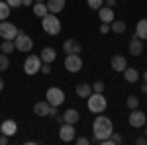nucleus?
<instances>
[{
	"label": "nucleus",
	"mask_w": 147,
	"mask_h": 145,
	"mask_svg": "<svg viewBox=\"0 0 147 145\" xmlns=\"http://www.w3.org/2000/svg\"><path fill=\"white\" fill-rule=\"evenodd\" d=\"M124 78L127 82H137L139 80V71L137 69H131V67H125L124 69Z\"/></svg>",
	"instance_id": "412c9836"
},
{
	"label": "nucleus",
	"mask_w": 147,
	"mask_h": 145,
	"mask_svg": "<svg viewBox=\"0 0 147 145\" xmlns=\"http://www.w3.org/2000/svg\"><path fill=\"white\" fill-rule=\"evenodd\" d=\"M6 4H8L10 8H20V6H22V0H6Z\"/></svg>",
	"instance_id": "2f4dec72"
},
{
	"label": "nucleus",
	"mask_w": 147,
	"mask_h": 145,
	"mask_svg": "<svg viewBox=\"0 0 147 145\" xmlns=\"http://www.w3.org/2000/svg\"><path fill=\"white\" fill-rule=\"evenodd\" d=\"M59 137H61V141H75V123H61Z\"/></svg>",
	"instance_id": "1a4fd4ad"
},
{
	"label": "nucleus",
	"mask_w": 147,
	"mask_h": 145,
	"mask_svg": "<svg viewBox=\"0 0 147 145\" xmlns=\"http://www.w3.org/2000/svg\"><path fill=\"white\" fill-rule=\"evenodd\" d=\"M86 106H88V110H90L92 114H102V112L106 110L108 102H106V98H104L102 92H92L90 96L86 98Z\"/></svg>",
	"instance_id": "7ed1b4c3"
},
{
	"label": "nucleus",
	"mask_w": 147,
	"mask_h": 145,
	"mask_svg": "<svg viewBox=\"0 0 147 145\" xmlns=\"http://www.w3.org/2000/svg\"><path fill=\"white\" fill-rule=\"evenodd\" d=\"M49 108H51V104H49L47 100H41V102H37V104L34 106V114L45 118V116H49Z\"/></svg>",
	"instance_id": "dca6fc26"
},
{
	"label": "nucleus",
	"mask_w": 147,
	"mask_h": 145,
	"mask_svg": "<svg viewBox=\"0 0 147 145\" xmlns=\"http://www.w3.org/2000/svg\"><path fill=\"white\" fill-rule=\"evenodd\" d=\"M90 94H92V86H90V84L80 82L79 86H77V96H80V98H88Z\"/></svg>",
	"instance_id": "4be33fe9"
},
{
	"label": "nucleus",
	"mask_w": 147,
	"mask_h": 145,
	"mask_svg": "<svg viewBox=\"0 0 147 145\" xmlns=\"http://www.w3.org/2000/svg\"><path fill=\"white\" fill-rule=\"evenodd\" d=\"M39 57H41V61H43V63H53V61H55V57H57V51L53 49V47H43Z\"/></svg>",
	"instance_id": "6ab92c4d"
},
{
	"label": "nucleus",
	"mask_w": 147,
	"mask_h": 145,
	"mask_svg": "<svg viewBox=\"0 0 147 145\" xmlns=\"http://www.w3.org/2000/svg\"><path fill=\"white\" fill-rule=\"evenodd\" d=\"M0 132L4 135H8V137H12V135H16V132H18V123L14 122V120H4L2 125H0Z\"/></svg>",
	"instance_id": "9b49d317"
},
{
	"label": "nucleus",
	"mask_w": 147,
	"mask_h": 145,
	"mask_svg": "<svg viewBox=\"0 0 147 145\" xmlns=\"http://www.w3.org/2000/svg\"><path fill=\"white\" fill-rule=\"evenodd\" d=\"M77 143H79V145H88V143H90V139H86V137H79Z\"/></svg>",
	"instance_id": "72a5a7b5"
},
{
	"label": "nucleus",
	"mask_w": 147,
	"mask_h": 145,
	"mask_svg": "<svg viewBox=\"0 0 147 145\" xmlns=\"http://www.w3.org/2000/svg\"><path fill=\"white\" fill-rule=\"evenodd\" d=\"M18 34H20V30L12 22H0V37L2 39H16Z\"/></svg>",
	"instance_id": "6e6552de"
},
{
	"label": "nucleus",
	"mask_w": 147,
	"mask_h": 145,
	"mask_svg": "<svg viewBox=\"0 0 147 145\" xmlns=\"http://www.w3.org/2000/svg\"><path fill=\"white\" fill-rule=\"evenodd\" d=\"M110 32V24H104L102 22V26H100V34H108Z\"/></svg>",
	"instance_id": "473e14b6"
},
{
	"label": "nucleus",
	"mask_w": 147,
	"mask_h": 145,
	"mask_svg": "<svg viewBox=\"0 0 147 145\" xmlns=\"http://www.w3.org/2000/svg\"><path fill=\"white\" fill-rule=\"evenodd\" d=\"M104 4H106V6H110V8H112L114 4H116V0H104Z\"/></svg>",
	"instance_id": "e433bc0d"
},
{
	"label": "nucleus",
	"mask_w": 147,
	"mask_h": 145,
	"mask_svg": "<svg viewBox=\"0 0 147 145\" xmlns=\"http://www.w3.org/2000/svg\"><path fill=\"white\" fill-rule=\"evenodd\" d=\"M92 132H94V139L96 141H102V139L110 137L114 132L112 120L108 116H96L94 122H92Z\"/></svg>",
	"instance_id": "f257e3e1"
},
{
	"label": "nucleus",
	"mask_w": 147,
	"mask_h": 145,
	"mask_svg": "<svg viewBox=\"0 0 147 145\" xmlns=\"http://www.w3.org/2000/svg\"><path fill=\"white\" fill-rule=\"evenodd\" d=\"M14 45H16L18 51L28 53V51H32V47H34V39L28 34H22V32H20V34L16 35V39H14Z\"/></svg>",
	"instance_id": "423d86ee"
},
{
	"label": "nucleus",
	"mask_w": 147,
	"mask_h": 145,
	"mask_svg": "<svg viewBox=\"0 0 147 145\" xmlns=\"http://www.w3.org/2000/svg\"><path fill=\"white\" fill-rule=\"evenodd\" d=\"M147 122V116L143 114L141 110H131V114H129V125L131 127H143Z\"/></svg>",
	"instance_id": "9d476101"
},
{
	"label": "nucleus",
	"mask_w": 147,
	"mask_h": 145,
	"mask_svg": "<svg viewBox=\"0 0 147 145\" xmlns=\"http://www.w3.org/2000/svg\"><path fill=\"white\" fill-rule=\"evenodd\" d=\"M143 80H145V82H147V69H145V71H143Z\"/></svg>",
	"instance_id": "ea45409f"
},
{
	"label": "nucleus",
	"mask_w": 147,
	"mask_h": 145,
	"mask_svg": "<svg viewBox=\"0 0 147 145\" xmlns=\"http://www.w3.org/2000/svg\"><path fill=\"white\" fill-rule=\"evenodd\" d=\"M65 8V0H47V12L49 14H59Z\"/></svg>",
	"instance_id": "f3484780"
},
{
	"label": "nucleus",
	"mask_w": 147,
	"mask_h": 145,
	"mask_svg": "<svg viewBox=\"0 0 147 145\" xmlns=\"http://www.w3.org/2000/svg\"><path fill=\"white\" fill-rule=\"evenodd\" d=\"M4 88V80H2V78H0V90Z\"/></svg>",
	"instance_id": "a19ab883"
},
{
	"label": "nucleus",
	"mask_w": 147,
	"mask_h": 145,
	"mask_svg": "<svg viewBox=\"0 0 147 145\" xmlns=\"http://www.w3.org/2000/svg\"><path fill=\"white\" fill-rule=\"evenodd\" d=\"M41 63H43V61H41L39 55H30L24 61V73H26V75H35V73H39Z\"/></svg>",
	"instance_id": "39448f33"
},
{
	"label": "nucleus",
	"mask_w": 147,
	"mask_h": 145,
	"mask_svg": "<svg viewBox=\"0 0 147 145\" xmlns=\"http://www.w3.org/2000/svg\"><path fill=\"white\" fill-rule=\"evenodd\" d=\"M34 0H22V6H32Z\"/></svg>",
	"instance_id": "4c0bfd02"
},
{
	"label": "nucleus",
	"mask_w": 147,
	"mask_h": 145,
	"mask_svg": "<svg viewBox=\"0 0 147 145\" xmlns=\"http://www.w3.org/2000/svg\"><path fill=\"white\" fill-rule=\"evenodd\" d=\"M0 134H2V132H0Z\"/></svg>",
	"instance_id": "c03bdc74"
},
{
	"label": "nucleus",
	"mask_w": 147,
	"mask_h": 145,
	"mask_svg": "<svg viewBox=\"0 0 147 145\" xmlns=\"http://www.w3.org/2000/svg\"><path fill=\"white\" fill-rule=\"evenodd\" d=\"M45 100L51 104V106H61L63 102H65V92L61 88H57V86H51V88H47V94H45Z\"/></svg>",
	"instance_id": "20e7f679"
},
{
	"label": "nucleus",
	"mask_w": 147,
	"mask_h": 145,
	"mask_svg": "<svg viewBox=\"0 0 147 145\" xmlns=\"http://www.w3.org/2000/svg\"><path fill=\"white\" fill-rule=\"evenodd\" d=\"M0 51H2V53H6V55H8V53H14V51H16L14 39H4L2 45H0Z\"/></svg>",
	"instance_id": "5701e85b"
},
{
	"label": "nucleus",
	"mask_w": 147,
	"mask_h": 145,
	"mask_svg": "<svg viewBox=\"0 0 147 145\" xmlns=\"http://www.w3.org/2000/svg\"><path fill=\"white\" fill-rule=\"evenodd\" d=\"M136 143H137V145H145V143H147V137H137Z\"/></svg>",
	"instance_id": "c9c22d12"
},
{
	"label": "nucleus",
	"mask_w": 147,
	"mask_h": 145,
	"mask_svg": "<svg viewBox=\"0 0 147 145\" xmlns=\"http://www.w3.org/2000/svg\"><path fill=\"white\" fill-rule=\"evenodd\" d=\"M134 35H137L141 41H145V39H147V20H139V22H137L136 34H134Z\"/></svg>",
	"instance_id": "aec40b11"
},
{
	"label": "nucleus",
	"mask_w": 147,
	"mask_h": 145,
	"mask_svg": "<svg viewBox=\"0 0 147 145\" xmlns=\"http://www.w3.org/2000/svg\"><path fill=\"white\" fill-rule=\"evenodd\" d=\"M65 69L69 73H79L82 69V59H80L79 53H69L65 57Z\"/></svg>",
	"instance_id": "0eeeda50"
},
{
	"label": "nucleus",
	"mask_w": 147,
	"mask_h": 145,
	"mask_svg": "<svg viewBox=\"0 0 147 145\" xmlns=\"http://www.w3.org/2000/svg\"><path fill=\"white\" fill-rule=\"evenodd\" d=\"M80 120V114L75 108H69V110H65V114H63V122L65 123H77Z\"/></svg>",
	"instance_id": "a211bd4d"
},
{
	"label": "nucleus",
	"mask_w": 147,
	"mask_h": 145,
	"mask_svg": "<svg viewBox=\"0 0 147 145\" xmlns=\"http://www.w3.org/2000/svg\"><path fill=\"white\" fill-rule=\"evenodd\" d=\"M34 2H45V0H34Z\"/></svg>",
	"instance_id": "79ce46f5"
},
{
	"label": "nucleus",
	"mask_w": 147,
	"mask_h": 145,
	"mask_svg": "<svg viewBox=\"0 0 147 145\" xmlns=\"http://www.w3.org/2000/svg\"><path fill=\"white\" fill-rule=\"evenodd\" d=\"M110 65H112V69L116 73H124V69L127 67V61H125L124 55H114L112 61H110Z\"/></svg>",
	"instance_id": "4468645a"
},
{
	"label": "nucleus",
	"mask_w": 147,
	"mask_h": 145,
	"mask_svg": "<svg viewBox=\"0 0 147 145\" xmlns=\"http://www.w3.org/2000/svg\"><path fill=\"white\" fill-rule=\"evenodd\" d=\"M98 16H100V22H104V24H112L114 20H116L114 10L110 8V6H102V8H98Z\"/></svg>",
	"instance_id": "f8f14e48"
},
{
	"label": "nucleus",
	"mask_w": 147,
	"mask_h": 145,
	"mask_svg": "<svg viewBox=\"0 0 147 145\" xmlns=\"http://www.w3.org/2000/svg\"><path fill=\"white\" fill-rule=\"evenodd\" d=\"M8 67H10L8 55L6 53H0V71H8Z\"/></svg>",
	"instance_id": "bb28decb"
},
{
	"label": "nucleus",
	"mask_w": 147,
	"mask_h": 145,
	"mask_svg": "<svg viewBox=\"0 0 147 145\" xmlns=\"http://www.w3.org/2000/svg\"><path fill=\"white\" fill-rule=\"evenodd\" d=\"M141 92H145V94H147V82H145V84H141Z\"/></svg>",
	"instance_id": "58836bf2"
},
{
	"label": "nucleus",
	"mask_w": 147,
	"mask_h": 145,
	"mask_svg": "<svg viewBox=\"0 0 147 145\" xmlns=\"http://www.w3.org/2000/svg\"><path fill=\"white\" fill-rule=\"evenodd\" d=\"M41 28H43V32L49 34V35H59L61 34V22H59V18H57L55 14H49V12L41 18Z\"/></svg>",
	"instance_id": "f03ea898"
},
{
	"label": "nucleus",
	"mask_w": 147,
	"mask_h": 145,
	"mask_svg": "<svg viewBox=\"0 0 147 145\" xmlns=\"http://www.w3.org/2000/svg\"><path fill=\"white\" fill-rule=\"evenodd\" d=\"M141 51H143V41H141L137 35H134V37L129 39V53L134 57H137V55H141Z\"/></svg>",
	"instance_id": "2eb2a0df"
},
{
	"label": "nucleus",
	"mask_w": 147,
	"mask_h": 145,
	"mask_svg": "<svg viewBox=\"0 0 147 145\" xmlns=\"http://www.w3.org/2000/svg\"><path fill=\"white\" fill-rule=\"evenodd\" d=\"M34 14L37 16V18H43L47 14V4L45 2H35L34 4Z\"/></svg>",
	"instance_id": "b1692460"
},
{
	"label": "nucleus",
	"mask_w": 147,
	"mask_h": 145,
	"mask_svg": "<svg viewBox=\"0 0 147 145\" xmlns=\"http://www.w3.org/2000/svg\"><path fill=\"white\" fill-rule=\"evenodd\" d=\"M10 6L6 4V0H0V22H4L8 16H10Z\"/></svg>",
	"instance_id": "393cba45"
},
{
	"label": "nucleus",
	"mask_w": 147,
	"mask_h": 145,
	"mask_svg": "<svg viewBox=\"0 0 147 145\" xmlns=\"http://www.w3.org/2000/svg\"><path fill=\"white\" fill-rule=\"evenodd\" d=\"M137 106H139L137 96H134V94H131V96H127V108H129V110H136Z\"/></svg>",
	"instance_id": "cd10ccee"
},
{
	"label": "nucleus",
	"mask_w": 147,
	"mask_h": 145,
	"mask_svg": "<svg viewBox=\"0 0 147 145\" xmlns=\"http://www.w3.org/2000/svg\"><path fill=\"white\" fill-rule=\"evenodd\" d=\"M110 28H112L114 34H124L125 30H127V24L125 22H116V20H114V22L110 24Z\"/></svg>",
	"instance_id": "a878e982"
},
{
	"label": "nucleus",
	"mask_w": 147,
	"mask_h": 145,
	"mask_svg": "<svg viewBox=\"0 0 147 145\" xmlns=\"http://www.w3.org/2000/svg\"><path fill=\"white\" fill-rule=\"evenodd\" d=\"M63 51H65L67 55H69V53H79V55H80V51H82V45H80L77 39H67V41L63 43Z\"/></svg>",
	"instance_id": "ddd939ff"
},
{
	"label": "nucleus",
	"mask_w": 147,
	"mask_h": 145,
	"mask_svg": "<svg viewBox=\"0 0 147 145\" xmlns=\"http://www.w3.org/2000/svg\"><path fill=\"white\" fill-rule=\"evenodd\" d=\"M39 73H43V75H49V73H51V63H41V69H39Z\"/></svg>",
	"instance_id": "7c9ffc66"
},
{
	"label": "nucleus",
	"mask_w": 147,
	"mask_h": 145,
	"mask_svg": "<svg viewBox=\"0 0 147 145\" xmlns=\"http://www.w3.org/2000/svg\"><path fill=\"white\" fill-rule=\"evenodd\" d=\"M90 86H92V92H104V82H102V80H96Z\"/></svg>",
	"instance_id": "c756f323"
},
{
	"label": "nucleus",
	"mask_w": 147,
	"mask_h": 145,
	"mask_svg": "<svg viewBox=\"0 0 147 145\" xmlns=\"http://www.w3.org/2000/svg\"><path fill=\"white\" fill-rule=\"evenodd\" d=\"M102 4H104V0H88V8H92V10L102 8Z\"/></svg>",
	"instance_id": "c85d7f7f"
},
{
	"label": "nucleus",
	"mask_w": 147,
	"mask_h": 145,
	"mask_svg": "<svg viewBox=\"0 0 147 145\" xmlns=\"http://www.w3.org/2000/svg\"><path fill=\"white\" fill-rule=\"evenodd\" d=\"M145 137H147V129H145Z\"/></svg>",
	"instance_id": "37998d69"
},
{
	"label": "nucleus",
	"mask_w": 147,
	"mask_h": 145,
	"mask_svg": "<svg viewBox=\"0 0 147 145\" xmlns=\"http://www.w3.org/2000/svg\"><path fill=\"white\" fill-rule=\"evenodd\" d=\"M6 143H8V135L0 134V145H6Z\"/></svg>",
	"instance_id": "f704fd0d"
}]
</instances>
